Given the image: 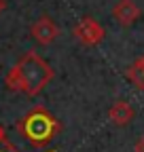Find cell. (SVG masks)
Masks as SVG:
<instances>
[{
	"label": "cell",
	"mask_w": 144,
	"mask_h": 152,
	"mask_svg": "<svg viewBox=\"0 0 144 152\" xmlns=\"http://www.w3.org/2000/svg\"><path fill=\"white\" fill-rule=\"evenodd\" d=\"M30 34L38 45H51L60 36V28L55 26V21H53L51 17H40L32 23Z\"/></svg>",
	"instance_id": "obj_4"
},
{
	"label": "cell",
	"mask_w": 144,
	"mask_h": 152,
	"mask_svg": "<svg viewBox=\"0 0 144 152\" xmlns=\"http://www.w3.org/2000/svg\"><path fill=\"white\" fill-rule=\"evenodd\" d=\"M140 15H142V11H140V7L134 2V0H119V2L112 7V17L125 28L134 26L140 19Z\"/></svg>",
	"instance_id": "obj_5"
},
{
	"label": "cell",
	"mask_w": 144,
	"mask_h": 152,
	"mask_svg": "<svg viewBox=\"0 0 144 152\" xmlns=\"http://www.w3.org/2000/svg\"><path fill=\"white\" fill-rule=\"evenodd\" d=\"M4 85L11 89V91H21V83H19V76H17V70L11 68L9 74L4 76Z\"/></svg>",
	"instance_id": "obj_8"
},
{
	"label": "cell",
	"mask_w": 144,
	"mask_h": 152,
	"mask_svg": "<svg viewBox=\"0 0 144 152\" xmlns=\"http://www.w3.org/2000/svg\"><path fill=\"white\" fill-rule=\"evenodd\" d=\"M134 152H144V135L136 140V144H134Z\"/></svg>",
	"instance_id": "obj_9"
},
{
	"label": "cell",
	"mask_w": 144,
	"mask_h": 152,
	"mask_svg": "<svg viewBox=\"0 0 144 152\" xmlns=\"http://www.w3.org/2000/svg\"><path fill=\"white\" fill-rule=\"evenodd\" d=\"M4 9H7V2H4V0H0V13H2Z\"/></svg>",
	"instance_id": "obj_10"
},
{
	"label": "cell",
	"mask_w": 144,
	"mask_h": 152,
	"mask_svg": "<svg viewBox=\"0 0 144 152\" xmlns=\"http://www.w3.org/2000/svg\"><path fill=\"white\" fill-rule=\"evenodd\" d=\"M74 36H76V40L85 47H96L104 40V28L102 23H98L93 17H83L81 21L74 26Z\"/></svg>",
	"instance_id": "obj_3"
},
{
	"label": "cell",
	"mask_w": 144,
	"mask_h": 152,
	"mask_svg": "<svg viewBox=\"0 0 144 152\" xmlns=\"http://www.w3.org/2000/svg\"><path fill=\"white\" fill-rule=\"evenodd\" d=\"M0 142H4V131H2V127H0Z\"/></svg>",
	"instance_id": "obj_11"
},
{
	"label": "cell",
	"mask_w": 144,
	"mask_h": 152,
	"mask_svg": "<svg viewBox=\"0 0 144 152\" xmlns=\"http://www.w3.org/2000/svg\"><path fill=\"white\" fill-rule=\"evenodd\" d=\"M60 129H62L60 121L53 116L49 110H45L43 106L32 108L19 121V125H17V131H19L32 146H38V148L49 144L60 133Z\"/></svg>",
	"instance_id": "obj_1"
},
{
	"label": "cell",
	"mask_w": 144,
	"mask_h": 152,
	"mask_svg": "<svg viewBox=\"0 0 144 152\" xmlns=\"http://www.w3.org/2000/svg\"><path fill=\"white\" fill-rule=\"evenodd\" d=\"M125 76H127V80H129L138 91H144V55L138 57V59L127 68Z\"/></svg>",
	"instance_id": "obj_7"
},
{
	"label": "cell",
	"mask_w": 144,
	"mask_h": 152,
	"mask_svg": "<svg viewBox=\"0 0 144 152\" xmlns=\"http://www.w3.org/2000/svg\"><path fill=\"white\" fill-rule=\"evenodd\" d=\"M13 68L17 70V76H19L21 93L30 95V97L38 95L53 78V68L34 51H28Z\"/></svg>",
	"instance_id": "obj_2"
},
{
	"label": "cell",
	"mask_w": 144,
	"mask_h": 152,
	"mask_svg": "<svg viewBox=\"0 0 144 152\" xmlns=\"http://www.w3.org/2000/svg\"><path fill=\"white\" fill-rule=\"evenodd\" d=\"M136 116V110L132 108L129 102H125V99H117L110 110H108V121H110L112 125L117 127H125V125H129Z\"/></svg>",
	"instance_id": "obj_6"
}]
</instances>
